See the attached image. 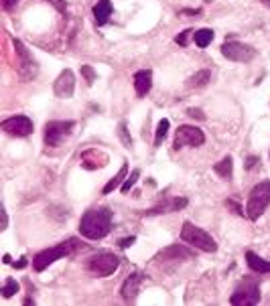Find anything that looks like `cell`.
Masks as SVG:
<instances>
[{
    "mask_svg": "<svg viewBox=\"0 0 270 306\" xmlns=\"http://www.w3.org/2000/svg\"><path fill=\"white\" fill-rule=\"evenodd\" d=\"M126 173H128V165L124 163V165H122V169L118 171V175H116V177H112V179H110V181L106 183V187L102 189V193H104V195H110V193H112L114 189L122 187L120 183H122V179H126Z\"/></svg>",
    "mask_w": 270,
    "mask_h": 306,
    "instance_id": "18",
    "label": "cell"
},
{
    "mask_svg": "<svg viewBox=\"0 0 270 306\" xmlns=\"http://www.w3.org/2000/svg\"><path fill=\"white\" fill-rule=\"evenodd\" d=\"M106 163H108V157L102 155V152L96 150V148H92V150H87V152L81 155V167L87 169V171L102 169V167H106Z\"/></svg>",
    "mask_w": 270,
    "mask_h": 306,
    "instance_id": "12",
    "label": "cell"
},
{
    "mask_svg": "<svg viewBox=\"0 0 270 306\" xmlns=\"http://www.w3.org/2000/svg\"><path fill=\"white\" fill-rule=\"evenodd\" d=\"M262 298L260 294V288L256 282H244L238 286V290L232 294L230 302L236 304V306H252V304H258Z\"/></svg>",
    "mask_w": 270,
    "mask_h": 306,
    "instance_id": "8",
    "label": "cell"
},
{
    "mask_svg": "<svg viewBox=\"0 0 270 306\" xmlns=\"http://www.w3.org/2000/svg\"><path fill=\"white\" fill-rule=\"evenodd\" d=\"M268 205H270V181H262L250 191L248 205H246L248 219H252V221L260 219V215L266 211Z\"/></svg>",
    "mask_w": 270,
    "mask_h": 306,
    "instance_id": "2",
    "label": "cell"
},
{
    "mask_svg": "<svg viewBox=\"0 0 270 306\" xmlns=\"http://www.w3.org/2000/svg\"><path fill=\"white\" fill-rule=\"evenodd\" d=\"M187 114H189L191 118H197V120H205V114H203L201 110H195V108H191V110H187Z\"/></svg>",
    "mask_w": 270,
    "mask_h": 306,
    "instance_id": "29",
    "label": "cell"
},
{
    "mask_svg": "<svg viewBox=\"0 0 270 306\" xmlns=\"http://www.w3.org/2000/svg\"><path fill=\"white\" fill-rule=\"evenodd\" d=\"M47 3L51 5V7H55V11L57 13H61V15H65V0H47Z\"/></svg>",
    "mask_w": 270,
    "mask_h": 306,
    "instance_id": "27",
    "label": "cell"
},
{
    "mask_svg": "<svg viewBox=\"0 0 270 306\" xmlns=\"http://www.w3.org/2000/svg\"><path fill=\"white\" fill-rule=\"evenodd\" d=\"M112 11H114V7H112L110 0H98V5L94 7V19H96V25H98V27H104V25L108 23V19H110Z\"/></svg>",
    "mask_w": 270,
    "mask_h": 306,
    "instance_id": "15",
    "label": "cell"
},
{
    "mask_svg": "<svg viewBox=\"0 0 270 306\" xmlns=\"http://www.w3.org/2000/svg\"><path fill=\"white\" fill-rule=\"evenodd\" d=\"M110 227H112V213L106 207L87 211L81 217V221H79V231L87 239H102V237H106L110 233Z\"/></svg>",
    "mask_w": 270,
    "mask_h": 306,
    "instance_id": "1",
    "label": "cell"
},
{
    "mask_svg": "<svg viewBox=\"0 0 270 306\" xmlns=\"http://www.w3.org/2000/svg\"><path fill=\"white\" fill-rule=\"evenodd\" d=\"M169 126H171V124H169V120H167V118H163V120L159 122V126H157V134H155V144H157V146L167 138Z\"/></svg>",
    "mask_w": 270,
    "mask_h": 306,
    "instance_id": "21",
    "label": "cell"
},
{
    "mask_svg": "<svg viewBox=\"0 0 270 306\" xmlns=\"http://www.w3.org/2000/svg\"><path fill=\"white\" fill-rule=\"evenodd\" d=\"M118 136H120V140H122V144H124L126 148H130V146H132V138H130V134H128V130H126V124H124V122L118 126Z\"/></svg>",
    "mask_w": 270,
    "mask_h": 306,
    "instance_id": "24",
    "label": "cell"
},
{
    "mask_svg": "<svg viewBox=\"0 0 270 306\" xmlns=\"http://www.w3.org/2000/svg\"><path fill=\"white\" fill-rule=\"evenodd\" d=\"M3 260H5V264H11V256H9V253H5V258H3Z\"/></svg>",
    "mask_w": 270,
    "mask_h": 306,
    "instance_id": "35",
    "label": "cell"
},
{
    "mask_svg": "<svg viewBox=\"0 0 270 306\" xmlns=\"http://www.w3.org/2000/svg\"><path fill=\"white\" fill-rule=\"evenodd\" d=\"M209 79H211V71L209 69H199L195 75H191L185 81V85H187V89H201L209 83Z\"/></svg>",
    "mask_w": 270,
    "mask_h": 306,
    "instance_id": "16",
    "label": "cell"
},
{
    "mask_svg": "<svg viewBox=\"0 0 270 306\" xmlns=\"http://www.w3.org/2000/svg\"><path fill=\"white\" fill-rule=\"evenodd\" d=\"M118 258L114 256V253H98V256H92L89 260H87V264H85V268L92 272V274H96V276H110V274H114L116 270H118Z\"/></svg>",
    "mask_w": 270,
    "mask_h": 306,
    "instance_id": "6",
    "label": "cell"
},
{
    "mask_svg": "<svg viewBox=\"0 0 270 306\" xmlns=\"http://www.w3.org/2000/svg\"><path fill=\"white\" fill-rule=\"evenodd\" d=\"M134 241H137V237H134V235H130V237H124V239H120V241H118V245H120V247H130Z\"/></svg>",
    "mask_w": 270,
    "mask_h": 306,
    "instance_id": "28",
    "label": "cell"
},
{
    "mask_svg": "<svg viewBox=\"0 0 270 306\" xmlns=\"http://www.w3.org/2000/svg\"><path fill=\"white\" fill-rule=\"evenodd\" d=\"M205 142V134L195 126H179L175 136V150L183 146H201Z\"/></svg>",
    "mask_w": 270,
    "mask_h": 306,
    "instance_id": "10",
    "label": "cell"
},
{
    "mask_svg": "<svg viewBox=\"0 0 270 306\" xmlns=\"http://www.w3.org/2000/svg\"><path fill=\"white\" fill-rule=\"evenodd\" d=\"M246 262L250 266V270L258 272V274H270V262L262 260L260 256H256L254 251H246Z\"/></svg>",
    "mask_w": 270,
    "mask_h": 306,
    "instance_id": "17",
    "label": "cell"
},
{
    "mask_svg": "<svg viewBox=\"0 0 270 306\" xmlns=\"http://www.w3.org/2000/svg\"><path fill=\"white\" fill-rule=\"evenodd\" d=\"M226 205H228L230 209H234V213H236V215H244V211H242V207H240L238 203H234V201H226Z\"/></svg>",
    "mask_w": 270,
    "mask_h": 306,
    "instance_id": "31",
    "label": "cell"
},
{
    "mask_svg": "<svg viewBox=\"0 0 270 306\" xmlns=\"http://www.w3.org/2000/svg\"><path fill=\"white\" fill-rule=\"evenodd\" d=\"M15 268H19V270H23V268H27V258L23 256L19 262H15Z\"/></svg>",
    "mask_w": 270,
    "mask_h": 306,
    "instance_id": "33",
    "label": "cell"
},
{
    "mask_svg": "<svg viewBox=\"0 0 270 306\" xmlns=\"http://www.w3.org/2000/svg\"><path fill=\"white\" fill-rule=\"evenodd\" d=\"M141 284H143V274L137 272V274L128 276V278L124 280L122 288H120L122 298H124V300H134V298H137V294H139V290H141Z\"/></svg>",
    "mask_w": 270,
    "mask_h": 306,
    "instance_id": "13",
    "label": "cell"
},
{
    "mask_svg": "<svg viewBox=\"0 0 270 306\" xmlns=\"http://www.w3.org/2000/svg\"><path fill=\"white\" fill-rule=\"evenodd\" d=\"M193 41H195V45L199 49H205L213 41V31L211 29H199V31L193 33Z\"/></svg>",
    "mask_w": 270,
    "mask_h": 306,
    "instance_id": "20",
    "label": "cell"
},
{
    "mask_svg": "<svg viewBox=\"0 0 270 306\" xmlns=\"http://www.w3.org/2000/svg\"><path fill=\"white\" fill-rule=\"evenodd\" d=\"M0 3H3V9H5V11H13V9L17 7L19 0H0Z\"/></svg>",
    "mask_w": 270,
    "mask_h": 306,
    "instance_id": "30",
    "label": "cell"
},
{
    "mask_svg": "<svg viewBox=\"0 0 270 306\" xmlns=\"http://www.w3.org/2000/svg\"><path fill=\"white\" fill-rule=\"evenodd\" d=\"M213 171H215V175H219L221 179H230L232 173H234V161H232V157L221 159V161L213 167Z\"/></svg>",
    "mask_w": 270,
    "mask_h": 306,
    "instance_id": "19",
    "label": "cell"
},
{
    "mask_svg": "<svg viewBox=\"0 0 270 306\" xmlns=\"http://www.w3.org/2000/svg\"><path fill=\"white\" fill-rule=\"evenodd\" d=\"M81 75L85 77V81H87V85H92L94 81H96V71L89 67V65H81Z\"/></svg>",
    "mask_w": 270,
    "mask_h": 306,
    "instance_id": "25",
    "label": "cell"
},
{
    "mask_svg": "<svg viewBox=\"0 0 270 306\" xmlns=\"http://www.w3.org/2000/svg\"><path fill=\"white\" fill-rule=\"evenodd\" d=\"M191 35H193V31H191V29H187V31H183V33H179V35H177V39H175V41H177V43H179V45H181V47H185V45H187V41H189V37H191Z\"/></svg>",
    "mask_w": 270,
    "mask_h": 306,
    "instance_id": "26",
    "label": "cell"
},
{
    "mask_svg": "<svg viewBox=\"0 0 270 306\" xmlns=\"http://www.w3.org/2000/svg\"><path fill=\"white\" fill-rule=\"evenodd\" d=\"M0 128H3L9 136L25 138V136H29V134L33 132V120H31V118H27V116H13V118L3 120Z\"/></svg>",
    "mask_w": 270,
    "mask_h": 306,
    "instance_id": "9",
    "label": "cell"
},
{
    "mask_svg": "<svg viewBox=\"0 0 270 306\" xmlns=\"http://www.w3.org/2000/svg\"><path fill=\"white\" fill-rule=\"evenodd\" d=\"M139 177H141V171H139V169H134V171L130 173V177H128V179H126V181L122 183V187H120V191H122L124 195H126V193H130V189H132L134 185H137V181H139Z\"/></svg>",
    "mask_w": 270,
    "mask_h": 306,
    "instance_id": "22",
    "label": "cell"
},
{
    "mask_svg": "<svg viewBox=\"0 0 270 306\" xmlns=\"http://www.w3.org/2000/svg\"><path fill=\"white\" fill-rule=\"evenodd\" d=\"M75 239H69V241H63V243H59V245H53V247H49V249H43V251H39L37 256H35V260H33V268L37 270V272H43L45 268H49L53 262H57L59 258H65V256H69L73 249H75Z\"/></svg>",
    "mask_w": 270,
    "mask_h": 306,
    "instance_id": "4",
    "label": "cell"
},
{
    "mask_svg": "<svg viewBox=\"0 0 270 306\" xmlns=\"http://www.w3.org/2000/svg\"><path fill=\"white\" fill-rule=\"evenodd\" d=\"M260 3H262L264 7H268V9H270V0H260Z\"/></svg>",
    "mask_w": 270,
    "mask_h": 306,
    "instance_id": "36",
    "label": "cell"
},
{
    "mask_svg": "<svg viewBox=\"0 0 270 306\" xmlns=\"http://www.w3.org/2000/svg\"><path fill=\"white\" fill-rule=\"evenodd\" d=\"M73 122L67 120V122H47L45 124V144L47 146H59L67 136H71V130H73Z\"/></svg>",
    "mask_w": 270,
    "mask_h": 306,
    "instance_id": "7",
    "label": "cell"
},
{
    "mask_svg": "<svg viewBox=\"0 0 270 306\" xmlns=\"http://www.w3.org/2000/svg\"><path fill=\"white\" fill-rule=\"evenodd\" d=\"M258 161H260L258 157H250V159L246 161V169H248V171H252V169L256 167V163H258Z\"/></svg>",
    "mask_w": 270,
    "mask_h": 306,
    "instance_id": "32",
    "label": "cell"
},
{
    "mask_svg": "<svg viewBox=\"0 0 270 306\" xmlns=\"http://www.w3.org/2000/svg\"><path fill=\"white\" fill-rule=\"evenodd\" d=\"M221 55L236 63H250L256 57V49L250 45L238 43V41H226L221 45Z\"/></svg>",
    "mask_w": 270,
    "mask_h": 306,
    "instance_id": "5",
    "label": "cell"
},
{
    "mask_svg": "<svg viewBox=\"0 0 270 306\" xmlns=\"http://www.w3.org/2000/svg\"><path fill=\"white\" fill-rule=\"evenodd\" d=\"M19 282L17 280H13V278H7V282H5V286H3V296L5 298H13L17 292H19Z\"/></svg>",
    "mask_w": 270,
    "mask_h": 306,
    "instance_id": "23",
    "label": "cell"
},
{
    "mask_svg": "<svg viewBox=\"0 0 270 306\" xmlns=\"http://www.w3.org/2000/svg\"><path fill=\"white\" fill-rule=\"evenodd\" d=\"M7 223H9V219H7V213H3V229L7 227Z\"/></svg>",
    "mask_w": 270,
    "mask_h": 306,
    "instance_id": "34",
    "label": "cell"
},
{
    "mask_svg": "<svg viewBox=\"0 0 270 306\" xmlns=\"http://www.w3.org/2000/svg\"><path fill=\"white\" fill-rule=\"evenodd\" d=\"M181 239H183V241H187L189 245H193V247L201 249V251H207V253H213V251L217 249L215 239H213L205 229H201V227H197V225H193V223H189V221H185V223H183Z\"/></svg>",
    "mask_w": 270,
    "mask_h": 306,
    "instance_id": "3",
    "label": "cell"
},
{
    "mask_svg": "<svg viewBox=\"0 0 270 306\" xmlns=\"http://www.w3.org/2000/svg\"><path fill=\"white\" fill-rule=\"evenodd\" d=\"M73 89H75V77H73V71L65 69L59 73V77L55 79L53 83V91L57 97H71L73 95Z\"/></svg>",
    "mask_w": 270,
    "mask_h": 306,
    "instance_id": "11",
    "label": "cell"
},
{
    "mask_svg": "<svg viewBox=\"0 0 270 306\" xmlns=\"http://www.w3.org/2000/svg\"><path fill=\"white\" fill-rule=\"evenodd\" d=\"M153 87V71L151 69H143L134 73V89H137L139 97H145Z\"/></svg>",
    "mask_w": 270,
    "mask_h": 306,
    "instance_id": "14",
    "label": "cell"
}]
</instances>
